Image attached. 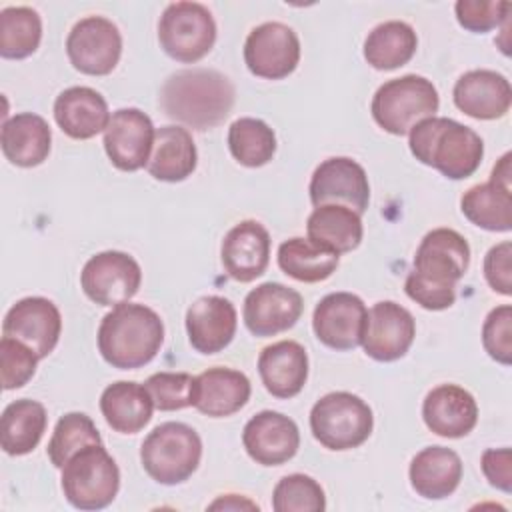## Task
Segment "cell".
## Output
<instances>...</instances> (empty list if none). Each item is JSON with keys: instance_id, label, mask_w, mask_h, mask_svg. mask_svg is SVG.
<instances>
[{"instance_id": "1", "label": "cell", "mask_w": 512, "mask_h": 512, "mask_svg": "<svg viewBox=\"0 0 512 512\" xmlns=\"http://www.w3.org/2000/svg\"><path fill=\"white\" fill-rule=\"evenodd\" d=\"M470 264V246L452 228L430 230L416 254L414 270L404 282L406 294L426 310H446L456 300V282Z\"/></svg>"}, {"instance_id": "2", "label": "cell", "mask_w": 512, "mask_h": 512, "mask_svg": "<svg viewBox=\"0 0 512 512\" xmlns=\"http://www.w3.org/2000/svg\"><path fill=\"white\" fill-rule=\"evenodd\" d=\"M234 84L220 72L208 68L180 70L160 90L162 110L194 128L208 130L224 122L234 106Z\"/></svg>"}, {"instance_id": "3", "label": "cell", "mask_w": 512, "mask_h": 512, "mask_svg": "<svg viewBox=\"0 0 512 512\" xmlns=\"http://www.w3.org/2000/svg\"><path fill=\"white\" fill-rule=\"evenodd\" d=\"M164 324L144 306L124 302L114 306L98 326V350L118 370H134L148 364L162 348Z\"/></svg>"}, {"instance_id": "4", "label": "cell", "mask_w": 512, "mask_h": 512, "mask_svg": "<svg viewBox=\"0 0 512 512\" xmlns=\"http://www.w3.org/2000/svg\"><path fill=\"white\" fill-rule=\"evenodd\" d=\"M408 134L412 156L418 162L436 168L450 180H464L472 176L482 162V138L472 128L452 118H426L418 122Z\"/></svg>"}, {"instance_id": "5", "label": "cell", "mask_w": 512, "mask_h": 512, "mask_svg": "<svg viewBox=\"0 0 512 512\" xmlns=\"http://www.w3.org/2000/svg\"><path fill=\"white\" fill-rule=\"evenodd\" d=\"M202 458V440L198 432L182 422H164L156 426L142 442L140 462L146 474L164 486L188 480Z\"/></svg>"}, {"instance_id": "6", "label": "cell", "mask_w": 512, "mask_h": 512, "mask_svg": "<svg viewBox=\"0 0 512 512\" xmlns=\"http://www.w3.org/2000/svg\"><path fill=\"white\" fill-rule=\"evenodd\" d=\"M440 98L436 86L416 74H406L384 82L370 104L376 124L394 134H408L418 122L432 118L438 112Z\"/></svg>"}, {"instance_id": "7", "label": "cell", "mask_w": 512, "mask_h": 512, "mask_svg": "<svg viewBox=\"0 0 512 512\" xmlns=\"http://www.w3.org/2000/svg\"><path fill=\"white\" fill-rule=\"evenodd\" d=\"M62 492L78 510H102L118 494L120 470L102 444L78 450L62 466Z\"/></svg>"}, {"instance_id": "8", "label": "cell", "mask_w": 512, "mask_h": 512, "mask_svg": "<svg viewBox=\"0 0 512 512\" xmlns=\"http://www.w3.org/2000/svg\"><path fill=\"white\" fill-rule=\"evenodd\" d=\"M374 428L372 408L352 392H330L310 410V430L328 450L358 448Z\"/></svg>"}, {"instance_id": "9", "label": "cell", "mask_w": 512, "mask_h": 512, "mask_svg": "<svg viewBox=\"0 0 512 512\" xmlns=\"http://www.w3.org/2000/svg\"><path fill=\"white\" fill-rule=\"evenodd\" d=\"M158 42L172 60L194 64L212 50L216 22L204 4L172 2L160 16Z\"/></svg>"}, {"instance_id": "10", "label": "cell", "mask_w": 512, "mask_h": 512, "mask_svg": "<svg viewBox=\"0 0 512 512\" xmlns=\"http://www.w3.org/2000/svg\"><path fill=\"white\" fill-rule=\"evenodd\" d=\"M142 282L140 264L126 252L106 250L94 254L80 272L84 294L98 306L130 302Z\"/></svg>"}, {"instance_id": "11", "label": "cell", "mask_w": 512, "mask_h": 512, "mask_svg": "<svg viewBox=\"0 0 512 512\" xmlns=\"http://www.w3.org/2000/svg\"><path fill=\"white\" fill-rule=\"evenodd\" d=\"M66 54L78 72L106 76L116 68L122 54L120 30L104 16H86L70 30Z\"/></svg>"}, {"instance_id": "12", "label": "cell", "mask_w": 512, "mask_h": 512, "mask_svg": "<svg viewBox=\"0 0 512 512\" xmlns=\"http://www.w3.org/2000/svg\"><path fill=\"white\" fill-rule=\"evenodd\" d=\"M244 62L258 78L282 80L300 62V40L290 26L264 22L250 30L244 42Z\"/></svg>"}, {"instance_id": "13", "label": "cell", "mask_w": 512, "mask_h": 512, "mask_svg": "<svg viewBox=\"0 0 512 512\" xmlns=\"http://www.w3.org/2000/svg\"><path fill=\"white\" fill-rule=\"evenodd\" d=\"M310 200L316 206L340 204L364 214L370 202L366 170L352 158L334 156L324 160L310 178Z\"/></svg>"}, {"instance_id": "14", "label": "cell", "mask_w": 512, "mask_h": 512, "mask_svg": "<svg viewBox=\"0 0 512 512\" xmlns=\"http://www.w3.org/2000/svg\"><path fill=\"white\" fill-rule=\"evenodd\" d=\"M304 310L300 292L280 282H264L244 298V324L260 338L276 336L292 328Z\"/></svg>"}, {"instance_id": "15", "label": "cell", "mask_w": 512, "mask_h": 512, "mask_svg": "<svg viewBox=\"0 0 512 512\" xmlns=\"http://www.w3.org/2000/svg\"><path fill=\"white\" fill-rule=\"evenodd\" d=\"M366 304L352 292L326 294L314 308L312 328L316 338L332 350H354L362 344Z\"/></svg>"}, {"instance_id": "16", "label": "cell", "mask_w": 512, "mask_h": 512, "mask_svg": "<svg viewBox=\"0 0 512 512\" xmlns=\"http://www.w3.org/2000/svg\"><path fill=\"white\" fill-rule=\"evenodd\" d=\"M154 134L148 114L138 108H120L104 130V150L118 170L136 172L150 160Z\"/></svg>"}, {"instance_id": "17", "label": "cell", "mask_w": 512, "mask_h": 512, "mask_svg": "<svg viewBox=\"0 0 512 512\" xmlns=\"http://www.w3.org/2000/svg\"><path fill=\"white\" fill-rule=\"evenodd\" d=\"M414 336V316L404 306L392 300H382L368 310L362 346L370 358L378 362H394L410 350Z\"/></svg>"}, {"instance_id": "18", "label": "cell", "mask_w": 512, "mask_h": 512, "mask_svg": "<svg viewBox=\"0 0 512 512\" xmlns=\"http://www.w3.org/2000/svg\"><path fill=\"white\" fill-rule=\"evenodd\" d=\"M2 332L30 346L38 358H46L60 340L62 316L52 300L28 296L6 312Z\"/></svg>"}, {"instance_id": "19", "label": "cell", "mask_w": 512, "mask_h": 512, "mask_svg": "<svg viewBox=\"0 0 512 512\" xmlns=\"http://www.w3.org/2000/svg\"><path fill=\"white\" fill-rule=\"evenodd\" d=\"M242 444L256 464L280 466L298 452L300 430L292 418L274 410H262L246 422Z\"/></svg>"}, {"instance_id": "20", "label": "cell", "mask_w": 512, "mask_h": 512, "mask_svg": "<svg viewBox=\"0 0 512 512\" xmlns=\"http://www.w3.org/2000/svg\"><path fill=\"white\" fill-rule=\"evenodd\" d=\"M222 266L236 282H252L264 274L270 260V234L256 220H242L222 240Z\"/></svg>"}, {"instance_id": "21", "label": "cell", "mask_w": 512, "mask_h": 512, "mask_svg": "<svg viewBox=\"0 0 512 512\" xmlns=\"http://www.w3.org/2000/svg\"><path fill=\"white\" fill-rule=\"evenodd\" d=\"M236 308L224 296H202L186 312V332L200 354L222 352L236 334Z\"/></svg>"}, {"instance_id": "22", "label": "cell", "mask_w": 512, "mask_h": 512, "mask_svg": "<svg viewBox=\"0 0 512 512\" xmlns=\"http://www.w3.org/2000/svg\"><path fill=\"white\" fill-rule=\"evenodd\" d=\"M452 98L466 116L496 120L510 110L512 88L508 78L494 70H470L456 80Z\"/></svg>"}, {"instance_id": "23", "label": "cell", "mask_w": 512, "mask_h": 512, "mask_svg": "<svg viewBox=\"0 0 512 512\" xmlns=\"http://www.w3.org/2000/svg\"><path fill=\"white\" fill-rule=\"evenodd\" d=\"M250 380L244 372L224 366H214L194 376L192 406L210 418L236 414L250 400Z\"/></svg>"}, {"instance_id": "24", "label": "cell", "mask_w": 512, "mask_h": 512, "mask_svg": "<svg viewBox=\"0 0 512 512\" xmlns=\"http://www.w3.org/2000/svg\"><path fill=\"white\" fill-rule=\"evenodd\" d=\"M422 418L434 434L442 438H462L474 430L478 406L468 390L456 384H440L426 394Z\"/></svg>"}, {"instance_id": "25", "label": "cell", "mask_w": 512, "mask_h": 512, "mask_svg": "<svg viewBox=\"0 0 512 512\" xmlns=\"http://www.w3.org/2000/svg\"><path fill=\"white\" fill-rule=\"evenodd\" d=\"M110 112L104 96L88 86H72L54 100V120L74 140H88L108 128Z\"/></svg>"}, {"instance_id": "26", "label": "cell", "mask_w": 512, "mask_h": 512, "mask_svg": "<svg viewBox=\"0 0 512 512\" xmlns=\"http://www.w3.org/2000/svg\"><path fill=\"white\" fill-rule=\"evenodd\" d=\"M258 374L274 398L296 396L308 378V354L294 340H280L266 346L258 356Z\"/></svg>"}, {"instance_id": "27", "label": "cell", "mask_w": 512, "mask_h": 512, "mask_svg": "<svg viewBox=\"0 0 512 512\" xmlns=\"http://www.w3.org/2000/svg\"><path fill=\"white\" fill-rule=\"evenodd\" d=\"M0 144L8 162L20 168H32L48 158L52 132L42 116L22 112L4 120Z\"/></svg>"}, {"instance_id": "28", "label": "cell", "mask_w": 512, "mask_h": 512, "mask_svg": "<svg viewBox=\"0 0 512 512\" xmlns=\"http://www.w3.org/2000/svg\"><path fill=\"white\" fill-rule=\"evenodd\" d=\"M410 484L426 500L448 498L462 480L460 456L444 446H428L410 462Z\"/></svg>"}, {"instance_id": "29", "label": "cell", "mask_w": 512, "mask_h": 512, "mask_svg": "<svg viewBox=\"0 0 512 512\" xmlns=\"http://www.w3.org/2000/svg\"><path fill=\"white\" fill-rule=\"evenodd\" d=\"M306 232L310 242L340 256L360 246L364 228L360 214L352 208L340 204H324L316 206L308 216Z\"/></svg>"}, {"instance_id": "30", "label": "cell", "mask_w": 512, "mask_h": 512, "mask_svg": "<svg viewBox=\"0 0 512 512\" xmlns=\"http://www.w3.org/2000/svg\"><path fill=\"white\" fill-rule=\"evenodd\" d=\"M196 144L182 126H162L154 134V146L146 170L160 182H182L196 168Z\"/></svg>"}, {"instance_id": "31", "label": "cell", "mask_w": 512, "mask_h": 512, "mask_svg": "<svg viewBox=\"0 0 512 512\" xmlns=\"http://www.w3.org/2000/svg\"><path fill=\"white\" fill-rule=\"evenodd\" d=\"M100 410L114 432L136 434L150 422L154 402L146 386L120 380L104 388L100 396Z\"/></svg>"}, {"instance_id": "32", "label": "cell", "mask_w": 512, "mask_h": 512, "mask_svg": "<svg viewBox=\"0 0 512 512\" xmlns=\"http://www.w3.org/2000/svg\"><path fill=\"white\" fill-rule=\"evenodd\" d=\"M46 408L30 398L10 402L0 418V444L10 456L32 452L46 430Z\"/></svg>"}, {"instance_id": "33", "label": "cell", "mask_w": 512, "mask_h": 512, "mask_svg": "<svg viewBox=\"0 0 512 512\" xmlns=\"http://www.w3.org/2000/svg\"><path fill=\"white\" fill-rule=\"evenodd\" d=\"M418 48L416 32L402 20H388L372 28L364 40V58L376 70H394L408 64Z\"/></svg>"}, {"instance_id": "34", "label": "cell", "mask_w": 512, "mask_h": 512, "mask_svg": "<svg viewBox=\"0 0 512 512\" xmlns=\"http://www.w3.org/2000/svg\"><path fill=\"white\" fill-rule=\"evenodd\" d=\"M460 210L478 228L490 232L512 230V192L492 180L468 188L460 200Z\"/></svg>"}, {"instance_id": "35", "label": "cell", "mask_w": 512, "mask_h": 512, "mask_svg": "<svg viewBox=\"0 0 512 512\" xmlns=\"http://www.w3.org/2000/svg\"><path fill=\"white\" fill-rule=\"evenodd\" d=\"M340 256L328 252L308 238H290L278 248V266L298 282H322L338 268Z\"/></svg>"}, {"instance_id": "36", "label": "cell", "mask_w": 512, "mask_h": 512, "mask_svg": "<svg viewBox=\"0 0 512 512\" xmlns=\"http://www.w3.org/2000/svg\"><path fill=\"white\" fill-rule=\"evenodd\" d=\"M42 40V20L28 6H12L0 12V56L22 60L34 54Z\"/></svg>"}, {"instance_id": "37", "label": "cell", "mask_w": 512, "mask_h": 512, "mask_svg": "<svg viewBox=\"0 0 512 512\" xmlns=\"http://www.w3.org/2000/svg\"><path fill=\"white\" fill-rule=\"evenodd\" d=\"M230 154L248 168L264 166L276 152L274 130L260 118H238L228 128Z\"/></svg>"}, {"instance_id": "38", "label": "cell", "mask_w": 512, "mask_h": 512, "mask_svg": "<svg viewBox=\"0 0 512 512\" xmlns=\"http://www.w3.org/2000/svg\"><path fill=\"white\" fill-rule=\"evenodd\" d=\"M90 444H102L100 432L92 418L84 412H68L56 422L46 450L50 462L56 468H62L78 450Z\"/></svg>"}, {"instance_id": "39", "label": "cell", "mask_w": 512, "mask_h": 512, "mask_svg": "<svg viewBox=\"0 0 512 512\" xmlns=\"http://www.w3.org/2000/svg\"><path fill=\"white\" fill-rule=\"evenodd\" d=\"M272 508L276 512H322L326 510V496L314 478L288 474L274 486Z\"/></svg>"}, {"instance_id": "40", "label": "cell", "mask_w": 512, "mask_h": 512, "mask_svg": "<svg viewBox=\"0 0 512 512\" xmlns=\"http://www.w3.org/2000/svg\"><path fill=\"white\" fill-rule=\"evenodd\" d=\"M146 390L152 396L154 408L162 412L182 410L192 406V390H194V376L186 372H158L152 374L144 382Z\"/></svg>"}, {"instance_id": "41", "label": "cell", "mask_w": 512, "mask_h": 512, "mask_svg": "<svg viewBox=\"0 0 512 512\" xmlns=\"http://www.w3.org/2000/svg\"><path fill=\"white\" fill-rule=\"evenodd\" d=\"M36 352L24 342L2 336L0 340V372H2V388L14 390L28 384V380L36 372L38 364Z\"/></svg>"}, {"instance_id": "42", "label": "cell", "mask_w": 512, "mask_h": 512, "mask_svg": "<svg viewBox=\"0 0 512 512\" xmlns=\"http://www.w3.org/2000/svg\"><path fill=\"white\" fill-rule=\"evenodd\" d=\"M510 8L512 4L504 0H458L454 4L458 24L474 34H484L504 24Z\"/></svg>"}, {"instance_id": "43", "label": "cell", "mask_w": 512, "mask_h": 512, "mask_svg": "<svg viewBox=\"0 0 512 512\" xmlns=\"http://www.w3.org/2000/svg\"><path fill=\"white\" fill-rule=\"evenodd\" d=\"M482 344L490 358L502 366L512 364V306L502 304L490 310L482 326Z\"/></svg>"}, {"instance_id": "44", "label": "cell", "mask_w": 512, "mask_h": 512, "mask_svg": "<svg viewBox=\"0 0 512 512\" xmlns=\"http://www.w3.org/2000/svg\"><path fill=\"white\" fill-rule=\"evenodd\" d=\"M510 258H512V244L500 242L496 246H492L484 258V276L486 282L490 284V288L498 294L510 296L512 294V266H510Z\"/></svg>"}, {"instance_id": "45", "label": "cell", "mask_w": 512, "mask_h": 512, "mask_svg": "<svg viewBox=\"0 0 512 512\" xmlns=\"http://www.w3.org/2000/svg\"><path fill=\"white\" fill-rule=\"evenodd\" d=\"M480 466L490 486L506 494L512 492V450L510 448L484 450Z\"/></svg>"}, {"instance_id": "46", "label": "cell", "mask_w": 512, "mask_h": 512, "mask_svg": "<svg viewBox=\"0 0 512 512\" xmlns=\"http://www.w3.org/2000/svg\"><path fill=\"white\" fill-rule=\"evenodd\" d=\"M510 158H512V154L506 152V154L498 160V164L494 166L492 176H490V180H492L494 184H498V186H502V188H508V190H510Z\"/></svg>"}, {"instance_id": "47", "label": "cell", "mask_w": 512, "mask_h": 512, "mask_svg": "<svg viewBox=\"0 0 512 512\" xmlns=\"http://www.w3.org/2000/svg\"><path fill=\"white\" fill-rule=\"evenodd\" d=\"M210 508L212 510H216V508H234V510H238V508H256L258 510V506L254 504V502H250V500H244V498H238L236 494H226L224 498H218L216 502H212L210 504Z\"/></svg>"}]
</instances>
